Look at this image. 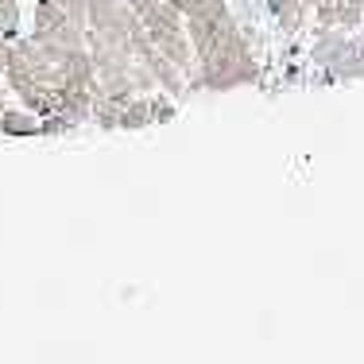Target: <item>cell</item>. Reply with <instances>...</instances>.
I'll list each match as a JSON object with an SVG mask.
<instances>
[{
  "label": "cell",
  "instance_id": "3957f363",
  "mask_svg": "<svg viewBox=\"0 0 364 364\" xmlns=\"http://www.w3.org/2000/svg\"><path fill=\"white\" fill-rule=\"evenodd\" d=\"M8 55H12V43H8V36L0 31V74L8 70Z\"/></svg>",
  "mask_w": 364,
  "mask_h": 364
},
{
  "label": "cell",
  "instance_id": "6da1fadb",
  "mask_svg": "<svg viewBox=\"0 0 364 364\" xmlns=\"http://www.w3.org/2000/svg\"><path fill=\"white\" fill-rule=\"evenodd\" d=\"M0 132L8 136H39L43 132V117L31 109H4L0 112Z\"/></svg>",
  "mask_w": 364,
  "mask_h": 364
},
{
  "label": "cell",
  "instance_id": "7a4b0ae2",
  "mask_svg": "<svg viewBox=\"0 0 364 364\" xmlns=\"http://www.w3.org/2000/svg\"><path fill=\"white\" fill-rule=\"evenodd\" d=\"M16 28H20V4L16 0H0V31L12 39Z\"/></svg>",
  "mask_w": 364,
  "mask_h": 364
},
{
  "label": "cell",
  "instance_id": "277c9868",
  "mask_svg": "<svg viewBox=\"0 0 364 364\" xmlns=\"http://www.w3.org/2000/svg\"><path fill=\"white\" fill-rule=\"evenodd\" d=\"M4 109H8V105H4V90H0V112H4Z\"/></svg>",
  "mask_w": 364,
  "mask_h": 364
}]
</instances>
